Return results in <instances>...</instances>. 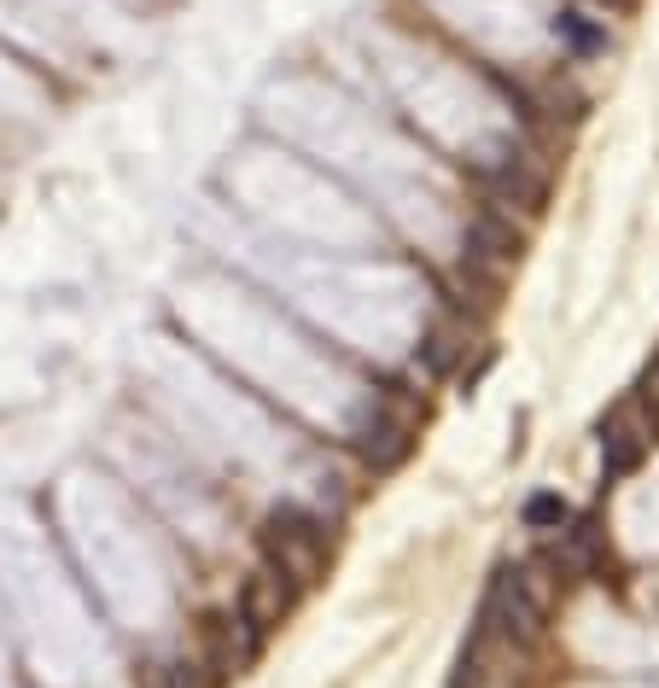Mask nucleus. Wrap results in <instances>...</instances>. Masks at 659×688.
I'll return each mask as SVG.
<instances>
[{
	"instance_id": "f257e3e1",
	"label": "nucleus",
	"mask_w": 659,
	"mask_h": 688,
	"mask_svg": "<svg viewBox=\"0 0 659 688\" xmlns=\"http://www.w3.org/2000/svg\"><path fill=\"white\" fill-rule=\"evenodd\" d=\"M257 537H263L269 566H275L280 578H292V584H310L315 572H321V560H327V519H315L298 502H280L275 514L263 519Z\"/></svg>"
},
{
	"instance_id": "20e7f679",
	"label": "nucleus",
	"mask_w": 659,
	"mask_h": 688,
	"mask_svg": "<svg viewBox=\"0 0 659 688\" xmlns=\"http://www.w3.org/2000/svg\"><path fill=\"white\" fill-rule=\"evenodd\" d=\"M520 525H525V531H537V537H555V531H566V525H572V508L560 502L555 490H537V496H525Z\"/></svg>"
},
{
	"instance_id": "423d86ee",
	"label": "nucleus",
	"mask_w": 659,
	"mask_h": 688,
	"mask_svg": "<svg viewBox=\"0 0 659 688\" xmlns=\"http://www.w3.org/2000/svg\"><path fill=\"white\" fill-rule=\"evenodd\" d=\"M601 461H607V479H630L636 461H642V444L630 438L625 426H613V432H601Z\"/></svg>"
},
{
	"instance_id": "7ed1b4c3",
	"label": "nucleus",
	"mask_w": 659,
	"mask_h": 688,
	"mask_svg": "<svg viewBox=\"0 0 659 688\" xmlns=\"http://www.w3.org/2000/svg\"><path fill=\"white\" fill-rule=\"evenodd\" d=\"M292 578H280L275 566H257L251 578L240 584V601H234V619L251 630V636H263L269 624H280L286 613H292Z\"/></svg>"
},
{
	"instance_id": "f03ea898",
	"label": "nucleus",
	"mask_w": 659,
	"mask_h": 688,
	"mask_svg": "<svg viewBox=\"0 0 659 688\" xmlns=\"http://www.w3.org/2000/svg\"><path fill=\"white\" fill-rule=\"evenodd\" d=\"M543 601H549V595L537 589L531 566H502V572H496V584H490L485 619H490V630H502L508 642L531 648V642L543 636V613H549Z\"/></svg>"
},
{
	"instance_id": "39448f33",
	"label": "nucleus",
	"mask_w": 659,
	"mask_h": 688,
	"mask_svg": "<svg viewBox=\"0 0 659 688\" xmlns=\"http://www.w3.org/2000/svg\"><path fill=\"white\" fill-rule=\"evenodd\" d=\"M555 35L572 47V53H578V59H595V53L607 47V30H595L584 12H560V18H555Z\"/></svg>"
}]
</instances>
